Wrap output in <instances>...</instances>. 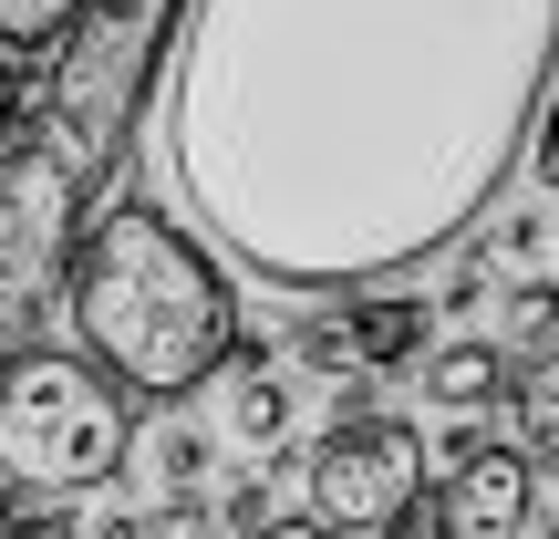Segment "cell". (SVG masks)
Wrapping results in <instances>:
<instances>
[{
	"label": "cell",
	"mask_w": 559,
	"mask_h": 539,
	"mask_svg": "<svg viewBox=\"0 0 559 539\" xmlns=\"http://www.w3.org/2000/svg\"><path fill=\"white\" fill-rule=\"evenodd\" d=\"M290 436H300L290 353H260V342L239 332V353L218 363V446H239V457H290Z\"/></svg>",
	"instance_id": "7"
},
{
	"label": "cell",
	"mask_w": 559,
	"mask_h": 539,
	"mask_svg": "<svg viewBox=\"0 0 559 539\" xmlns=\"http://www.w3.org/2000/svg\"><path fill=\"white\" fill-rule=\"evenodd\" d=\"M83 198L94 187L52 156L41 136H0V363L21 342H41L62 301V270H73V239H83Z\"/></svg>",
	"instance_id": "4"
},
{
	"label": "cell",
	"mask_w": 559,
	"mask_h": 539,
	"mask_svg": "<svg viewBox=\"0 0 559 539\" xmlns=\"http://www.w3.org/2000/svg\"><path fill=\"white\" fill-rule=\"evenodd\" d=\"M83 0H0V62H41Z\"/></svg>",
	"instance_id": "13"
},
{
	"label": "cell",
	"mask_w": 559,
	"mask_h": 539,
	"mask_svg": "<svg viewBox=\"0 0 559 539\" xmlns=\"http://www.w3.org/2000/svg\"><path fill=\"white\" fill-rule=\"evenodd\" d=\"M549 239H559V229H549Z\"/></svg>",
	"instance_id": "24"
},
{
	"label": "cell",
	"mask_w": 559,
	"mask_h": 539,
	"mask_svg": "<svg viewBox=\"0 0 559 539\" xmlns=\"http://www.w3.org/2000/svg\"><path fill=\"white\" fill-rule=\"evenodd\" d=\"M0 539H83V519H73V508H62V499H41L32 519H21V508H11V529H0Z\"/></svg>",
	"instance_id": "17"
},
{
	"label": "cell",
	"mask_w": 559,
	"mask_h": 539,
	"mask_svg": "<svg viewBox=\"0 0 559 539\" xmlns=\"http://www.w3.org/2000/svg\"><path fill=\"white\" fill-rule=\"evenodd\" d=\"M415 384L436 415H508V384H519V363H508V342L487 332H445L415 353Z\"/></svg>",
	"instance_id": "9"
},
{
	"label": "cell",
	"mask_w": 559,
	"mask_h": 539,
	"mask_svg": "<svg viewBox=\"0 0 559 539\" xmlns=\"http://www.w3.org/2000/svg\"><path fill=\"white\" fill-rule=\"evenodd\" d=\"M436 342V301L415 291H332L321 312L290 321V374L300 384H342V374H394Z\"/></svg>",
	"instance_id": "6"
},
{
	"label": "cell",
	"mask_w": 559,
	"mask_h": 539,
	"mask_svg": "<svg viewBox=\"0 0 559 539\" xmlns=\"http://www.w3.org/2000/svg\"><path fill=\"white\" fill-rule=\"evenodd\" d=\"M528 177H539V187H559V83H549V94H539V115H528Z\"/></svg>",
	"instance_id": "16"
},
{
	"label": "cell",
	"mask_w": 559,
	"mask_h": 539,
	"mask_svg": "<svg viewBox=\"0 0 559 539\" xmlns=\"http://www.w3.org/2000/svg\"><path fill=\"white\" fill-rule=\"evenodd\" d=\"M498 312H508V342H519V353H549L559 342V280L549 270H508Z\"/></svg>",
	"instance_id": "11"
},
{
	"label": "cell",
	"mask_w": 559,
	"mask_h": 539,
	"mask_svg": "<svg viewBox=\"0 0 559 539\" xmlns=\"http://www.w3.org/2000/svg\"><path fill=\"white\" fill-rule=\"evenodd\" d=\"M145 467H156V488H166V499H177V488H207V478H218V425L166 415L156 436H145Z\"/></svg>",
	"instance_id": "10"
},
{
	"label": "cell",
	"mask_w": 559,
	"mask_h": 539,
	"mask_svg": "<svg viewBox=\"0 0 559 539\" xmlns=\"http://www.w3.org/2000/svg\"><path fill=\"white\" fill-rule=\"evenodd\" d=\"M508 415H519V436H528V446H549V457H559V342L528 363L519 384H508Z\"/></svg>",
	"instance_id": "12"
},
{
	"label": "cell",
	"mask_w": 559,
	"mask_h": 539,
	"mask_svg": "<svg viewBox=\"0 0 559 539\" xmlns=\"http://www.w3.org/2000/svg\"><path fill=\"white\" fill-rule=\"evenodd\" d=\"M373 539H436V529H373Z\"/></svg>",
	"instance_id": "21"
},
{
	"label": "cell",
	"mask_w": 559,
	"mask_h": 539,
	"mask_svg": "<svg viewBox=\"0 0 559 539\" xmlns=\"http://www.w3.org/2000/svg\"><path fill=\"white\" fill-rule=\"evenodd\" d=\"M135 467V395L94 353L21 342L0 363V478L32 499H94Z\"/></svg>",
	"instance_id": "3"
},
{
	"label": "cell",
	"mask_w": 559,
	"mask_h": 539,
	"mask_svg": "<svg viewBox=\"0 0 559 539\" xmlns=\"http://www.w3.org/2000/svg\"><path fill=\"white\" fill-rule=\"evenodd\" d=\"M539 539H559V519H549V529H539Z\"/></svg>",
	"instance_id": "23"
},
{
	"label": "cell",
	"mask_w": 559,
	"mask_h": 539,
	"mask_svg": "<svg viewBox=\"0 0 559 539\" xmlns=\"http://www.w3.org/2000/svg\"><path fill=\"white\" fill-rule=\"evenodd\" d=\"M528 508H539V467H528V446H498V436H487L477 457L445 478L436 539H519Z\"/></svg>",
	"instance_id": "8"
},
{
	"label": "cell",
	"mask_w": 559,
	"mask_h": 539,
	"mask_svg": "<svg viewBox=\"0 0 559 539\" xmlns=\"http://www.w3.org/2000/svg\"><path fill=\"white\" fill-rule=\"evenodd\" d=\"M21 125V83H11V62H0V136Z\"/></svg>",
	"instance_id": "20"
},
{
	"label": "cell",
	"mask_w": 559,
	"mask_h": 539,
	"mask_svg": "<svg viewBox=\"0 0 559 539\" xmlns=\"http://www.w3.org/2000/svg\"><path fill=\"white\" fill-rule=\"evenodd\" d=\"M83 539H145V508H104V519H83Z\"/></svg>",
	"instance_id": "18"
},
{
	"label": "cell",
	"mask_w": 559,
	"mask_h": 539,
	"mask_svg": "<svg viewBox=\"0 0 559 539\" xmlns=\"http://www.w3.org/2000/svg\"><path fill=\"white\" fill-rule=\"evenodd\" d=\"M207 508H218V529H228V539L270 529V519H280V488H270V457H260V467H239V478H228V488H207Z\"/></svg>",
	"instance_id": "14"
},
{
	"label": "cell",
	"mask_w": 559,
	"mask_h": 539,
	"mask_svg": "<svg viewBox=\"0 0 559 539\" xmlns=\"http://www.w3.org/2000/svg\"><path fill=\"white\" fill-rule=\"evenodd\" d=\"M415 499H425V425L394 415V405L321 425V446L300 457V519H321L332 539L404 529Z\"/></svg>",
	"instance_id": "5"
},
{
	"label": "cell",
	"mask_w": 559,
	"mask_h": 539,
	"mask_svg": "<svg viewBox=\"0 0 559 539\" xmlns=\"http://www.w3.org/2000/svg\"><path fill=\"white\" fill-rule=\"evenodd\" d=\"M62 321H73V353H94L145 405H187L198 384H218V363L249 332L228 260L198 229H177V208H145V198H115L73 239Z\"/></svg>",
	"instance_id": "2"
},
{
	"label": "cell",
	"mask_w": 559,
	"mask_h": 539,
	"mask_svg": "<svg viewBox=\"0 0 559 539\" xmlns=\"http://www.w3.org/2000/svg\"><path fill=\"white\" fill-rule=\"evenodd\" d=\"M559 0H177L166 177L270 291H373L498 208Z\"/></svg>",
	"instance_id": "1"
},
{
	"label": "cell",
	"mask_w": 559,
	"mask_h": 539,
	"mask_svg": "<svg viewBox=\"0 0 559 539\" xmlns=\"http://www.w3.org/2000/svg\"><path fill=\"white\" fill-rule=\"evenodd\" d=\"M477 260H498V270H539V260H549V208H498V229H487Z\"/></svg>",
	"instance_id": "15"
},
{
	"label": "cell",
	"mask_w": 559,
	"mask_h": 539,
	"mask_svg": "<svg viewBox=\"0 0 559 539\" xmlns=\"http://www.w3.org/2000/svg\"><path fill=\"white\" fill-rule=\"evenodd\" d=\"M0 529H11V478H0Z\"/></svg>",
	"instance_id": "22"
},
{
	"label": "cell",
	"mask_w": 559,
	"mask_h": 539,
	"mask_svg": "<svg viewBox=\"0 0 559 539\" xmlns=\"http://www.w3.org/2000/svg\"><path fill=\"white\" fill-rule=\"evenodd\" d=\"M249 539H332V529H321V519H300V508H290V519H270V529H249Z\"/></svg>",
	"instance_id": "19"
}]
</instances>
